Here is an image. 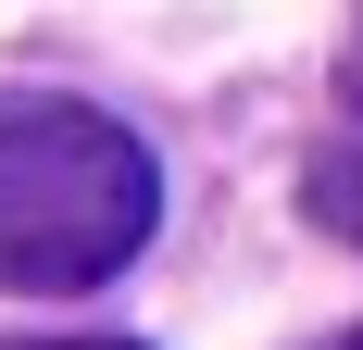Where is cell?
<instances>
[{
	"instance_id": "6da1fadb",
	"label": "cell",
	"mask_w": 363,
	"mask_h": 350,
	"mask_svg": "<svg viewBox=\"0 0 363 350\" xmlns=\"http://www.w3.org/2000/svg\"><path fill=\"white\" fill-rule=\"evenodd\" d=\"M163 225V163L125 113L0 88V288H101Z\"/></svg>"
},
{
	"instance_id": "7a4b0ae2",
	"label": "cell",
	"mask_w": 363,
	"mask_h": 350,
	"mask_svg": "<svg viewBox=\"0 0 363 350\" xmlns=\"http://www.w3.org/2000/svg\"><path fill=\"white\" fill-rule=\"evenodd\" d=\"M301 213H313L326 238H351V250H363V138L313 150V175H301Z\"/></svg>"
},
{
	"instance_id": "3957f363",
	"label": "cell",
	"mask_w": 363,
	"mask_h": 350,
	"mask_svg": "<svg viewBox=\"0 0 363 350\" xmlns=\"http://www.w3.org/2000/svg\"><path fill=\"white\" fill-rule=\"evenodd\" d=\"M26 350H138V338H26Z\"/></svg>"
},
{
	"instance_id": "277c9868",
	"label": "cell",
	"mask_w": 363,
	"mask_h": 350,
	"mask_svg": "<svg viewBox=\"0 0 363 350\" xmlns=\"http://www.w3.org/2000/svg\"><path fill=\"white\" fill-rule=\"evenodd\" d=\"M351 101H363V50H351Z\"/></svg>"
},
{
	"instance_id": "5b68a950",
	"label": "cell",
	"mask_w": 363,
	"mask_h": 350,
	"mask_svg": "<svg viewBox=\"0 0 363 350\" xmlns=\"http://www.w3.org/2000/svg\"><path fill=\"white\" fill-rule=\"evenodd\" d=\"M326 350H363V325H351V338H326Z\"/></svg>"
}]
</instances>
